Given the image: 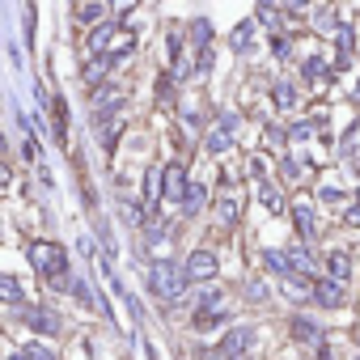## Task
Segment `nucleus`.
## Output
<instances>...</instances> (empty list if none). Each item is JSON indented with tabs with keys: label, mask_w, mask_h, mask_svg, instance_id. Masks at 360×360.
Returning a JSON list of instances; mask_svg holds the SVG:
<instances>
[{
	"label": "nucleus",
	"mask_w": 360,
	"mask_h": 360,
	"mask_svg": "<svg viewBox=\"0 0 360 360\" xmlns=\"http://www.w3.org/2000/svg\"><path fill=\"white\" fill-rule=\"evenodd\" d=\"M187 271L183 267H178L174 259H157L153 267H148V288L161 297V301H178V297H183L187 292Z\"/></svg>",
	"instance_id": "f257e3e1"
},
{
	"label": "nucleus",
	"mask_w": 360,
	"mask_h": 360,
	"mask_svg": "<svg viewBox=\"0 0 360 360\" xmlns=\"http://www.w3.org/2000/svg\"><path fill=\"white\" fill-rule=\"evenodd\" d=\"M30 263L56 284V288H68V255H64V246H56V242H30Z\"/></svg>",
	"instance_id": "f03ea898"
},
{
	"label": "nucleus",
	"mask_w": 360,
	"mask_h": 360,
	"mask_svg": "<svg viewBox=\"0 0 360 360\" xmlns=\"http://www.w3.org/2000/svg\"><path fill=\"white\" fill-rule=\"evenodd\" d=\"M183 271H187V280H195V284H204V280H212V276H217V255H212L208 246H195Z\"/></svg>",
	"instance_id": "7ed1b4c3"
},
{
	"label": "nucleus",
	"mask_w": 360,
	"mask_h": 360,
	"mask_svg": "<svg viewBox=\"0 0 360 360\" xmlns=\"http://www.w3.org/2000/svg\"><path fill=\"white\" fill-rule=\"evenodd\" d=\"M161 195H165V204H183V195H187V169L183 165L161 169Z\"/></svg>",
	"instance_id": "20e7f679"
},
{
	"label": "nucleus",
	"mask_w": 360,
	"mask_h": 360,
	"mask_svg": "<svg viewBox=\"0 0 360 360\" xmlns=\"http://www.w3.org/2000/svg\"><path fill=\"white\" fill-rule=\"evenodd\" d=\"M309 297H314V305H322V309H339L343 305V284L339 280H318L314 288H309Z\"/></svg>",
	"instance_id": "39448f33"
},
{
	"label": "nucleus",
	"mask_w": 360,
	"mask_h": 360,
	"mask_svg": "<svg viewBox=\"0 0 360 360\" xmlns=\"http://www.w3.org/2000/svg\"><path fill=\"white\" fill-rule=\"evenodd\" d=\"M204 148L212 153V157H221V153H229L233 148V127H225V123H217L208 136H204Z\"/></svg>",
	"instance_id": "423d86ee"
},
{
	"label": "nucleus",
	"mask_w": 360,
	"mask_h": 360,
	"mask_svg": "<svg viewBox=\"0 0 360 360\" xmlns=\"http://www.w3.org/2000/svg\"><path fill=\"white\" fill-rule=\"evenodd\" d=\"M229 47H233L238 56H250V51H255V22H238L233 34H229Z\"/></svg>",
	"instance_id": "0eeeda50"
},
{
	"label": "nucleus",
	"mask_w": 360,
	"mask_h": 360,
	"mask_svg": "<svg viewBox=\"0 0 360 360\" xmlns=\"http://www.w3.org/2000/svg\"><path fill=\"white\" fill-rule=\"evenodd\" d=\"M110 39H115V22H98L94 34H89V43H85V51H89V56H102V51L110 47Z\"/></svg>",
	"instance_id": "6e6552de"
},
{
	"label": "nucleus",
	"mask_w": 360,
	"mask_h": 360,
	"mask_svg": "<svg viewBox=\"0 0 360 360\" xmlns=\"http://www.w3.org/2000/svg\"><path fill=\"white\" fill-rule=\"evenodd\" d=\"M26 322H30L34 330H43V335H56V330H60V318H56L51 309H43V305L26 309Z\"/></svg>",
	"instance_id": "1a4fd4ad"
},
{
	"label": "nucleus",
	"mask_w": 360,
	"mask_h": 360,
	"mask_svg": "<svg viewBox=\"0 0 360 360\" xmlns=\"http://www.w3.org/2000/svg\"><path fill=\"white\" fill-rule=\"evenodd\" d=\"M335 51H339V64H347L356 56V30L352 26H339L335 30Z\"/></svg>",
	"instance_id": "9d476101"
},
{
	"label": "nucleus",
	"mask_w": 360,
	"mask_h": 360,
	"mask_svg": "<svg viewBox=\"0 0 360 360\" xmlns=\"http://www.w3.org/2000/svg\"><path fill=\"white\" fill-rule=\"evenodd\" d=\"M51 115H56V140L68 144V102H64V94L51 98Z\"/></svg>",
	"instance_id": "9b49d317"
},
{
	"label": "nucleus",
	"mask_w": 360,
	"mask_h": 360,
	"mask_svg": "<svg viewBox=\"0 0 360 360\" xmlns=\"http://www.w3.org/2000/svg\"><path fill=\"white\" fill-rule=\"evenodd\" d=\"M204 200H208V187H204V183H195V187H187V195H183V217H200V208H204Z\"/></svg>",
	"instance_id": "f8f14e48"
},
{
	"label": "nucleus",
	"mask_w": 360,
	"mask_h": 360,
	"mask_svg": "<svg viewBox=\"0 0 360 360\" xmlns=\"http://www.w3.org/2000/svg\"><path fill=\"white\" fill-rule=\"evenodd\" d=\"M301 77L305 81H330L335 72H326V60L322 56H309V60H301Z\"/></svg>",
	"instance_id": "ddd939ff"
},
{
	"label": "nucleus",
	"mask_w": 360,
	"mask_h": 360,
	"mask_svg": "<svg viewBox=\"0 0 360 360\" xmlns=\"http://www.w3.org/2000/svg\"><path fill=\"white\" fill-rule=\"evenodd\" d=\"M326 271H330V280H339V284H343V280L352 276V259H347L343 250H330V259H326Z\"/></svg>",
	"instance_id": "4468645a"
},
{
	"label": "nucleus",
	"mask_w": 360,
	"mask_h": 360,
	"mask_svg": "<svg viewBox=\"0 0 360 360\" xmlns=\"http://www.w3.org/2000/svg\"><path fill=\"white\" fill-rule=\"evenodd\" d=\"M191 47L200 51V47H212V22L208 18H195L191 22Z\"/></svg>",
	"instance_id": "2eb2a0df"
},
{
	"label": "nucleus",
	"mask_w": 360,
	"mask_h": 360,
	"mask_svg": "<svg viewBox=\"0 0 360 360\" xmlns=\"http://www.w3.org/2000/svg\"><path fill=\"white\" fill-rule=\"evenodd\" d=\"M271 102H276L280 110H292V106H297V89H292V81H276V89H271Z\"/></svg>",
	"instance_id": "dca6fc26"
},
{
	"label": "nucleus",
	"mask_w": 360,
	"mask_h": 360,
	"mask_svg": "<svg viewBox=\"0 0 360 360\" xmlns=\"http://www.w3.org/2000/svg\"><path fill=\"white\" fill-rule=\"evenodd\" d=\"M0 301H9V305H22V301H26L18 276H0Z\"/></svg>",
	"instance_id": "f3484780"
},
{
	"label": "nucleus",
	"mask_w": 360,
	"mask_h": 360,
	"mask_svg": "<svg viewBox=\"0 0 360 360\" xmlns=\"http://www.w3.org/2000/svg\"><path fill=\"white\" fill-rule=\"evenodd\" d=\"M102 18H106V5H98V0H89V5L77 9V22H81V26H98Z\"/></svg>",
	"instance_id": "a211bd4d"
},
{
	"label": "nucleus",
	"mask_w": 360,
	"mask_h": 360,
	"mask_svg": "<svg viewBox=\"0 0 360 360\" xmlns=\"http://www.w3.org/2000/svg\"><path fill=\"white\" fill-rule=\"evenodd\" d=\"M314 26H318V30H339L335 5H318V9H314Z\"/></svg>",
	"instance_id": "6ab92c4d"
},
{
	"label": "nucleus",
	"mask_w": 360,
	"mask_h": 360,
	"mask_svg": "<svg viewBox=\"0 0 360 360\" xmlns=\"http://www.w3.org/2000/svg\"><path fill=\"white\" fill-rule=\"evenodd\" d=\"M288 267H297L301 276H309V271H314V255L301 250V246H292V250H288Z\"/></svg>",
	"instance_id": "aec40b11"
},
{
	"label": "nucleus",
	"mask_w": 360,
	"mask_h": 360,
	"mask_svg": "<svg viewBox=\"0 0 360 360\" xmlns=\"http://www.w3.org/2000/svg\"><path fill=\"white\" fill-rule=\"evenodd\" d=\"M259 200H263V204H267L271 212H284V195H280V191H276L271 183H263V187H259Z\"/></svg>",
	"instance_id": "412c9836"
},
{
	"label": "nucleus",
	"mask_w": 360,
	"mask_h": 360,
	"mask_svg": "<svg viewBox=\"0 0 360 360\" xmlns=\"http://www.w3.org/2000/svg\"><path fill=\"white\" fill-rule=\"evenodd\" d=\"M263 263H267L276 276H292V267H288V255H280V250H267V255H263Z\"/></svg>",
	"instance_id": "4be33fe9"
},
{
	"label": "nucleus",
	"mask_w": 360,
	"mask_h": 360,
	"mask_svg": "<svg viewBox=\"0 0 360 360\" xmlns=\"http://www.w3.org/2000/svg\"><path fill=\"white\" fill-rule=\"evenodd\" d=\"M22 360H56V352H51L47 343H39V339H30V343H26V352H22Z\"/></svg>",
	"instance_id": "5701e85b"
},
{
	"label": "nucleus",
	"mask_w": 360,
	"mask_h": 360,
	"mask_svg": "<svg viewBox=\"0 0 360 360\" xmlns=\"http://www.w3.org/2000/svg\"><path fill=\"white\" fill-rule=\"evenodd\" d=\"M271 56L276 60H292V39L288 34H271Z\"/></svg>",
	"instance_id": "b1692460"
},
{
	"label": "nucleus",
	"mask_w": 360,
	"mask_h": 360,
	"mask_svg": "<svg viewBox=\"0 0 360 360\" xmlns=\"http://www.w3.org/2000/svg\"><path fill=\"white\" fill-rule=\"evenodd\" d=\"M217 221H221V225H233V221H238V200H221V204H217Z\"/></svg>",
	"instance_id": "393cba45"
},
{
	"label": "nucleus",
	"mask_w": 360,
	"mask_h": 360,
	"mask_svg": "<svg viewBox=\"0 0 360 360\" xmlns=\"http://www.w3.org/2000/svg\"><path fill=\"white\" fill-rule=\"evenodd\" d=\"M292 212H297V229L309 233V229H314V208H309V204H297Z\"/></svg>",
	"instance_id": "a878e982"
},
{
	"label": "nucleus",
	"mask_w": 360,
	"mask_h": 360,
	"mask_svg": "<svg viewBox=\"0 0 360 360\" xmlns=\"http://www.w3.org/2000/svg\"><path fill=\"white\" fill-rule=\"evenodd\" d=\"M263 140H267V148H284L288 131H280V127H267V131H263Z\"/></svg>",
	"instance_id": "bb28decb"
},
{
	"label": "nucleus",
	"mask_w": 360,
	"mask_h": 360,
	"mask_svg": "<svg viewBox=\"0 0 360 360\" xmlns=\"http://www.w3.org/2000/svg\"><path fill=\"white\" fill-rule=\"evenodd\" d=\"M221 305V288H204L200 292V309H217Z\"/></svg>",
	"instance_id": "cd10ccee"
},
{
	"label": "nucleus",
	"mask_w": 360,
	"mask_h": 360,
	"mask_svg": "<svg viewBox=\"0 0 360 360\" xmlns=\"http://www.w3.org/2000/svg\"><path fill=\"white\" fill-rule=\"evenodd\" d=\"M352 148H360V119L352 123V131L343 136V153H352Z\"/></svg>",
	"instance_id": "c85d7f7f"
},
{
	"label": "nucleus",
	"mask_w": 360,
	"mask_h": 360,
	"mask_svg": "<svg viewBox=\"0 0 360 360\" xmlns=\"http://www.w3.org/2000/svg\"><path fill=\"white\" fill-rule=\"evenodd\" d=\"M292 330H297L301 339H305V335H318V326H314L309 318H297V322H292Z\"/></svg>",
	"instance_id": "c756f323"
},
{
	"label": "nucleus",
	"mask_w": 360,
	"mask_h": 360,
	"mask_svg": "<svg viewBox=\"0 0 360 360\" xmlns=\"http://www.w3.org/2000/svg\"><path fill=\"white\" fill-rule=\"evenodd\" d=\"M9 183H13V169H9V165H5V161H0V191H5V187H9Z\"/></svg>",
	"instance_id": "7c9ffc66"
},
{
	"label": "nucleus",
	"mask_w": 360,
	"mask_h": 360,
	"mask_svg": "<svg viewBox=\"0 0 360 360\" xmlns=\"http://www.w3.org/2000/svg\"><path fill=\"white\" fill-rule=\"evenodd\" d=\"M314 0H284V9H309Z\"/></svg>",
	"instance_id": "2f4dec72"
},
{
	"label": "nucleus",
	"mask_w": 360,
	"mask_h": 360,
	"mask_svg": "<svg viewBox=\"0 0 360 360\" xmlns=\"http://www.w3.org/2000/svg\"><path fill=\"white\" fill-rule=\"evenodd\" d=\"M110 5H115V9L123 13V9H131V5H136V0H110Z\"/></svg>",
	"instance_id": "473e14b6"
},
{
	"label": "nucleus",
	"mask_w": 360,
	"mask_h": 360,
	"mask_svg": "<svg viewBox=\"0 0 360 360\" xmlns=\"http://www.w3.org/2000/svg\"><path fill=\"white\" fill-rule=\"evenodd\" d=\"M271 5L280 9V5H284V0H259V9H271Z\"/></svg>",
	"instance_id": "72a5a7b5"
},
{
	"label": "nucleus",
	"mask_w": 360,
	"mask_h": 360,
	"mask_svg": "<svg viewBox=\"0 0 360 360\" xmlns=\"http://www.w3.org/2000/svg\"><path fill=\"white\" fill-rule=\"evenodd\" d=\"M13 360H22V356H13Z\"/></svg>",
	"instance_id": "f704fd0d"
}]
</instances>
